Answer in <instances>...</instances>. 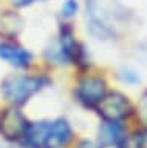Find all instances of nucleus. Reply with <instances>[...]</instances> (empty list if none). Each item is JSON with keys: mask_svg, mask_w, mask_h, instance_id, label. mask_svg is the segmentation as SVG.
<instances>
[{"mask_svg": "<svg viewBox=\"0 0 147 148\" xmlns=\"http://www.w3.org/2000/svg\"><path fill=\"white\" fill-rule=\"evenodd\" d=\"M127 22V11L118 0H88L87 28L98 39H113Z\"/></svg>", "mask_w": 147, "mask_h": 148, "instance_id": "f257e3e1", "label": "nucleus"}, {"mask_svg": "<svg viewBox=\"0 0 147 148\" xmlns=\"http://www.w3.org/2000/svg\"><path fill=\"white\" fill-rule=\"evenodd\" d=\"M48 83L50 79L45 76H10L2 83V92L11 103L22 105Z\"/></svg>", "mask_w": 147, "mask_h": 148, "instance_id": "f03ea898", "label": "nucleus"}, {"mask_svg": "<svg viewBox=\"0 0 147 148\" xmlns=\"http://www.w3.org/2000/svg\"><path fill=\"white\" fill-rule=\"evenodd\" d=\"M96 108L105 122H121L132 113V105L128 97L118 91L105 94Z\"/></svg>", "mask_w": 147, "mask_h": 148, "instance_id": "7ed1b4c3", "label": "nucleus"}, {"mask_svg": "<svg viewBox=\"0 0 147 148\" xmlns=\"http://www.w3.org/2000/svg\"><path fill=\"white\" fill-rule=\"evenodd\" d=\"M105 94H107V82L98 76H87L79 80L76 86L77 100L90 108L98 106Z\"/></svg>", "mask_w": 147, "mask_h": 148, "instance_id": "20e7f679", "label": "nucleus"}, {"mask_svg": "<svg viewBox=\"0 0 147 148\" xmlns=\"http://www.w3.org/2000/svg\"><path fill=\"white\" fill-rule=\"evenodd\" d=\"M28 120L22 111L14 106L6 108L0 114V134L8 140H19L23 137V134L28 128Z\"/></svg>", "mask_w": 147, "mask_h": 148, "instance_id": "39448f33", "label": "nucleus"}, {"mask_svg": "<svg viewBox=\"0 0 147 148\" xmlns=\"http://www.w3.org/2000/svg\"><path fill=\"white\" fill-rule=\"evenodd\" d=\"M73 131L67 119H56L48 122V128L43 139V148H65L71 140Z\"/></svg>", "mask_w": 147, "mask_h": 148, "instance_id": "423d86ee", "label": "nucleus"}, {"mask_svg": "<svg viewBox=\"0 0 147 148\" xmlns=\"http://www.w3.org/2000/svg\"><path fill=\"white\" fill-rule=\"evenodd\" d=\"M0 59L16 68H26L31 63V53L14 43H0Z\"/></svg>", "mask_w": 147, "mask_h": 148, "instance_id": "0eeeda50", "label": "nucleus"}, {"mask_svg": "<svg viewBox=\"0 0 147 148\" xmlns=\"http://www.w3.org/2000/svg\"><path fill=\"white\" fill-rule=\"evenodd\" d=\"M126 137V130L121 122H105L99 128L101 147H119Z\"/></svg>", "mask_w": 147, "mask_h": 148, "instance_id": "6e6552de", "label": "nucleus"}, {"mask_svg": "<svg viewBox=\"0 0 147 148\" xmlns=\"http://www.w3.org/2000/svg\"><path fill=\"white\" fill-rule=\"evenodd\" d=\"M22 26H23V20L14 12H5L0 17V32L3 36L14 37L20 32Z\"/></svg>", "mask_w": 147, "mask_h": 148, "instance_id": "1a4fd4ad", "label": "nucleus"}, {"mask_svg": "<svg viewBox=\"0 0 147 148\" xmlns=\"http://www.w3.org/2000/svg\"><path fill=\"white\" fill-rule=\"evenodd\" d=\"M119 148H147V128L132 134L130 137H124Z\"/></svg>", "mask_w": 147, "mask_h": 148, "instance_id": "9d476101", "label": "nucleus"}, {"mask_svg": "<svg viewBox=\"0 0 147 148\" xmlns=\"http://www.w3.org/2000/svg\"><path fill=\"white\" fill-rule=\"evenodd\" d=\"M136 116H138V119H139V122L142 125H146V128H147V91L141 96L139 102H138Z\"/></svg>", "mask_w": 147, "mask_h": 148, "instance_id": "9b49d317", "label": "nucleus"}, {"mask_svg": "<svg viewBox=\"0 0 147 148\" xmlns=\"http://www.w3.org/2000/svg\"><path fill=\"white\" fill-rule=\"evenodd\" d=\"M77 2L76 0H65L62 5V9H61V14H62V17L63 18H71V17H75L76 16V12H77Z\"/></svg>", "mask_w": 147, "mask_h": 148, "instance_id": "f8f14e48", "label": "nucleus"}, {"mask_svg": "<svg viewBox=\"0 0 147 148\" xmlns=\"http://www.w3.org/2000/svg\"><path fill=\"white\" fill-rule=\"evenodd\" d=\"M121 79L126 83H128V85H135V83L139 82V76L133 71V69L130 68H126V69H122V73H121Z\"/></svg>", "mask_w": 147, "mask_h": 148, "instance_id": "ddd939ff", "label": "nucleus"}, {"mask_svg": "<svg viewBox=\"0 0 147 148\" xmlns=\"http://www.w3.org/2000/svg\"><path fill=\"white\" fill-rule=\"evenodd\" d=\"M37 2H47V0H12V3L19 8H23V6H30L33 3H37Z\"/></svg>", "mask_w": 147, "mask_h": 148, "instance_id": "4468645a", "label": "nucleus"}, {"mask_svg": "<svg viewBox=\"0 0 147 148\" xmlns=\"http://www.w3.org/2000/svg\"><path fill=\"white\" fill-rule=\"evenodd\" d=\"M77 148H102V147H101V145H96V143L91 142V140H82V142H79Z\"/></svg>", "mask_w": 147, "mask_h": 148, "instance_id": "2eb2a0df", "label": "nucleus"}, {"mask_svg": "<svg viewBox=\"0 0 147 148\" xmlns=\"http://www.w3.org/2000/svg\"><path fill=\"white\" fill-rule=\"evenodd\" d=\"M141 53H142V57H144V60H147V42L144 45H142V48H141Z\"/></svg>", "mask_w": 147, "mask_h": 148, "instance_id": "dca6fc26", "label": "nucleus"}]
</instances>
